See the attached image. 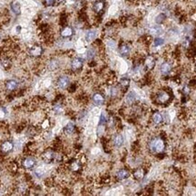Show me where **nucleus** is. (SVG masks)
Returning <instances> with one entry per match:
<instances>
[{
    "mask_svg": "<svg viewBox=\"0 0 196 196\" xmlns=\"http://www.w3.org/2000/svg\"><path fill=\"white\" fill-rule=\"evenodd\" d=\"M149 147L154 153H161L164 149V142H163V139L156 138L153 139L150 142Z\"/></svg>",
    "mask_w": 196,
    "mask_h": 196,
    "instance_id": "1",
    "label": "nucleus"
},
{
    "mask_svg": "<svg viewBox=\"0 0 196 196\" xmlns=\"http://www.w3.org/2000/svg\"><path fill=\"white\" fill-rule=\"evenodd\" d=\"M70 85V79L68 76L66 75H62L60 77H58L57 81H56V86L58 89L60 90H65L69 87Z\"/></svg>",
    "mask_w": 196,
    "mask_h": 196,
    "instance_id": "2",
    "label": "nucleus"
},
{
    "mask_svg": "<svg viewBox=\"0 0 196 196\" xmlns=\"http://www.w3.org/2000/svg\"><path fill=\"white\" fill-rule=\"evenodd\" d=\"M22 165L25 170H32L37 165V159L32 156H27L22 161Z\"/></svg>",
    "mask_w": 196,
    "mask_h": 196,
    "instance_id": "3",
    "label": "nucleus"
},
{
    "mask_svg": "<svg viewBox=\"0 0 196 196\" xmlns=\"http://www.w3.org/2000/svg\"><path fill=\"white\" fill-rule=\"evenodd\" d=\"M43 52H44V49L43 47L39 45H35L33 46H31L28 50V53L30 54V56L32 57H40L42 54H43Z\"/></svg>",
    "mask_w": 196,
    "mask_h": 196,
    "instance_id": "4",
    "label": "nucleus"
},
{
    "mask_svg": "<svg viewBox=\"0 0 196 196\" xmlns=\"http://www.w3.org/2000/svg\"><path fill=\"white\" fill-rule=\"evenodd\" d=\"M13 149H14V143L10 140L4 141L0 146V150L3 154H9L10 152H12Z\"/></svg>",
    "mask_w": 196,
    "mask_h": 196,
    "instance_id": "5",
    "label": "nucleus"
},
{
    "mask_svg": "<svg viewBox=\"0 0 196 196\" xmlns=\"http://www.w3.org/2000/svg\"><path fill=\"white\" fill-rule=\"evenodd\" d=\"M83 66H84V60L82 58L75 57L71 61V68L73 70H81Z\"/></svg>",
    "mask_w": 196,
    "mask_h": 196,
    "instance_id": "6",
    "label": "nucleus"
},
{
    "mask_svg": "<svg viewBox=\"0 0 196 196\" xmlns=\"http://www.w3.org/2000/svg\"><path fill=\"white\" fill-rule=\"evenodd\" d=\"M105 0H96L93 4V10L96 14H100L105 10Z\"/></svg>",
    "mask_w": 196,
    "mask_h": 196,
    "instance_id": "7",
    "label": "nucleus"
},
{
    "mask_svg": "<svg viewBox=\"0 0 196 196\" xmlns=\"http://www.w3.org/2000/svg\"><path fill=\"white\" fill-rule=\"evenodd\" d=\"M92 100H93V102L96 104V105L102 106V105H104V103H105V97H104V95L102 93L96 92L94 93L93 96H92Z\"/></svg>",
    "mask_w": 196,
    "mask_h": 196,
    "instance_id": "8",
    "label": "nucleus"
},
{
    "mask_svg": "<svg viewBox=\"0 0 196 196\" xmlns=\"http://www.w3.org/2000/svg\"><path fill=\"white\" fill-rule=\"evenodd\" d=\"M42 156H43V159L45 161L47 162V163L56 161V157H57V156L56 155V153L53 152L52 150H47V151L44 152V154H43Z\"/></svg>",
    "mask_w": 196,
    "mask_h": 196,
    "instance_id": "9",
    "label": "nucleus"
},
{
    "mask_svg": "<svg viewBox=\"0 0 196 196\" xmlns=\"http://www.w3.org/2000/svg\"><path fill=\"white\" fill-rule=\"evenodd\" d=\"M18 81H16V80H8V81H6V90L8 91V92H15L17 88H18Z\"/></svg>",
    "mask_w": 196,
    "mask_h": 196,
    "instance_id": "10",
    "label": "nucleus"
},
{
    "mask_svg": "<svg viewBox=\"0 0 196 196\" xmlns=\"http://www.w3.org/2000/svg\"><path fill=\"white\" fill-rule=\"evenodd\" d=\"M113 144L115 147L119 148V147H122L124 144V138H123V136L122 134H116L114 138H113Z\"/></svg>",
    "mask_w": 196,
    "mask_h": 196,
    "instance_id": "11",
    "label": "nucleus"
},
{
    "mask_svg": "<svg viewBox=\"0 0 196 196\" xmlns=\"http://www.w3.org/2000/svg\"><path fill=\"white\" fill-rule=\"evenodd\" d=\"M74 34V31L73 27L71 26H65L64 28H62L61 32H60V35L63 38H70L72 37Z\"/></svg>",
    "mask_w": 196,
    "mask_h": 196,
    "instance_id": "12",
    "label": "nucleus"
},
{
    "mask_svg": "<svg viewBox=\"0 0 196 196\" xmlns=\"http://www.w3.org/2000/svg\"><path fill=\"white\" fill-rule=\"evenodd\" d=\"M10 8H11V11L16 15H21V5L19 2L17 1H12L10 3Z\"/></svg>",
    "mask_w": 196,
    "mask_h": 196,
    "instance_id": "13",
    "label": "nucleus"
},
{
    "mask_svg": "<svg viewBox=\"0 0 196 196\" xmlns=\"http://www.w3.org/2000/svg\"><path fill=\"white\" fill-rule=\"evenodd\" d=\"M172 70V65L170 62H164L160 66V71L163 75H168Z\"/></svg>",
    "mask_w": 196,
    "mask_h": 196,
    "instance_id": "14",
    "label": "nucleus"
},
{
    "mask_svg": "<svg viewBox=\"0 0 196 196\" xmlns=\"http://www.w3.org/2000/svg\"><path fill=\"white\" fill-rule=\"evenodd\" d=\"M170 100V95L165 92H161L157 96V101L160 104L167 103Z\"/></svg>",
    "mask_w": 196,
    "mask_h": 196,
    "instance_id": "15",
    "label": "nucleus"
},
{
    "mask_svg": "<svg viewBox=\"0 0 196 196\" xmlns=\"http://www.w3.org/2000/svg\"><path fill=\"white\" fill-rule=\"evenodd\" d=\"M119 53L122 57H127L131 53V48L127 44H122L119 47Z\"/></svg>",
    "mask_w": 196,
    "mask_h": 196,
    "instance_id": "16",
    "label": "nucleus"
},
{
    "mask_svg": "<svg viewBox=\"0 0 196 196\" xmlns=\"http://www.w3.org/2000/svg\"><path fill=\"white\" fill-rule=\"evenodd\" d=\"M115 176L118 180H125L127 179L129 176H130V172L126 169H120L118 170L116 173H115Z\"/></svg>",
    "mask_w": 196,
    "mask_h": 196,
    "instance_id": "17",
    "label": "nucleus"
},
{
    "mask_svg": "<svg viewBox=\"0 0 196 196\" xmlns=\"http://www.w3.org/2000/svg\"><path fill=\"white\" fill-rule=\"evenodd\" d=\"M74 131H75V126H74V124L73 122L67 123L65 125V127H64V132H65V135H68V136L73 135L74 133Z\"/></svg>",
    "mask_w": 196,
    "mask_h": 196,
    "instance_id": "18",
    "label": "nucleus"
},
{
    "mask_svg": "<svg viewBox=\"0 0 196 196\" xmlns=\"http://www.w3.org/2000/svg\"><path fill=\"white\" fill-rule=\"evenodd\" d=\"M163 33V29L161 25H154L151 27L150 29V34L154 36H160Z\"/></svg>",
    "mask_w": 196,
    "mask_h": 196,
    "instance_id": "19",
    "label": "nucleus"
},
{
    "mask_svg": "<svg viewBox=\"0 0 196 196\" xmlns=\"http://www.w3.org/2000/svg\"><path fill=\"white\" fill-rule=\"evenodd\" d=\"M96 35H97V33H96V30H89V31H87L86 35H85L86 41L88 42V43L93 42L96 38Z\"/></svg>",
    "mask_w": 196,
    "mask_h": 196,
    "instance_id": "20",
    "label": "nucleus"
},
{
    "mask_svg": "<svg viewBox=\"0 0 196 196\" xmlns=\"http://www.w3.org/2000/svg\"><path fill=\"white\" fill-rule=\"evenodd\" d=\"M136 98H137V96H136L135 92H130L127 93V95L125 97V102L128 105H132V104L135 103Z\"/></svg>",
    "mask_w": 196,
    "mask_h": 196,
    "instance_id": "21",
    "label": "nucleus"
},
{
    "mask_svg": "<svg viewBox=\"0 0 196 196\" xmlns=\"http://www.w3.org/2000/svg\"><path fill=\"white\" fill-rule=\"evenodd\" d=\"M153 121L154 124L156 125H160L163 122V116L159 112H155L154 115H153V117H152Z\"/></svg>",
    "mask_w": 196,
    "mask_h": 196,
    "instance_id": "22",
    "label": "nucleus"
},
{
    "mask_svg": "<svg viewBox=\"0 0 196 196\" xmlns=\"http://www.w3.org/2000/svg\"><path fill=\"white\" fill-rule=\"evenodd\" d=\"M82 165H81V163L77 160H74L71 164H70V169L74 171V172H77L81 169Z\"/></svg>",
    "mask_w": 196,
    "mask_h": 196,
    "instance_id": "23",
    "label": "nucleus"
},
{
    "mask_svg": "<svg viewBox=\"0 0 196 196\" xmlns=\"http://www.w3.org/2000/svg\"><path fill=\"white\" fill-rule=\"evenodd\" d=\"M154 64H155V61H154V58L153 56H148L145 60V66H146L148 69H153L154 67Z\"/></svg>",
    "mask_w": 196,
    "mask_h": 196,
    "instance_id": "24",
    "label": "nucleus"
},
{
    "mask_svg": "<svg viewBox=\"0 0 196 196\" xmlns=\"http://www.w3.org/2000/svg\"><path fill=\"white\" fill-rule=\"evenodd\" d=\"M53 111L56 113V114H62L64 113V107L61 103H56L53 106Z\"/></svg>",
    "mask_w": 196,
    "mask_h": 196,
    "instance_id": "25",
    "label": "nucleus"
},
{
    "mask_svg": "<svg viewBox=\"0 0 196 196\" xmlns=\"http://www.w3.org/2000/svg\"><path fill=\"white\" fill-rule=\"evenodd\" d=\"M166 18H167V16L164 13H160L159 15H157L155 17V23L157 24H161L166 20Z\"/></svg>",
    "mask_w": 196,
    "mask_h": 196,
    "instance_id": "26",
    "label": "nucleus"
},
{
    "mask_svg": "<svg viewBox=\"0 0 196 196\" xmlns=\"http://www.w3.org/2000/svg\"><path fill=\"white\" fill-rule=\"evenodd\" d=\"M58 67H59V62H58V61H57V60H51V61L49 62V64H48L49 70H54L57 69Z\"/></svg>",
    "mask_w": 196,
    "mask_h": 196,
    "instance_id": "27",
    "label": "nucleus"
},
{
    "mask_svg": "<svg viewBox=\"0 0 196 196\" xmlns=\"http://www.w3.org/2000/svg\"><path fill=\"white\" fill-rule=\"evenodd\" d=\"M154 47H160L163 46L164 45V39L162 37H156L154 39Z\"/></svg>",
    "mask_w": 196,
    "mask_h": 196,
    "instance_id": "28",
    "label": "nucleus"
},
{
    "mask_svg": "<svg viewBox=\"0 0 196 196\" xmlns=\"http://www.w3.org/2000/svg\"><path fill=\"white\" fill-rule=\"evenodd\" d=\"M118 93H119V90H118L117 87H114V86L110 87V89H109V96L111 98H116Z\"/></svg>",
    "mask_w": 196,
    "mask_h": 196,
    "instance_id": "29",
    "label": "nucleus"
},
{
    "mask_svg": "<svg viewBox=\"0 0 196 196\" xmlns=\"http://www.w3.org/2000/svg\"><path fill=\"white\" fill-rule=\"evenodd\" d=\"M34 173H35V175L37 176V178H42V177L45 175L46 171H45V169H44V168H42V167H38V168H37V169H35Z\"/></svg>",
    "mask_w": 196,
    "mask_h": 196,
    "instance_id": "30",
    "label": "nucleus"
},
{
    "mask_svg": "<svg viewBox=\"0 0 196 196\" xmlns=\"http://www.w3.org/2000/svg\"><path fill=\"white\" fill-rule=\"evenodd\" d=\"M134 176L136 179L141 180L145 176V171L143 169H137V170H135V172L134 173Z\"/></svg>",
    "mask_w": 196,
    "mask_h": 196,
    "instance_id": "31",
    "label": "nucleus"
},
{
    "mask_svg": "<svg viewBox=\"0 0 196 196\" xmlns=\"http://www.w3.org/2000/svg\"><path fill=\"white\" fill-rule=\"evenodd\" d=\"M95 56H96V50L93 49V48H90V49L87 51L86 57H87L88 60H92V59H94Z\"/></svg>",
    "mask_w": 196,
    "mask_h": 196,
    "instance_id": "32",
    "label": "nucleus"
},
{
    "mask_svg": "<svg viewBox=\"0 0 196 196\" xmlns=\"http://www.w3.org/2000/svg\"><path fill=\"white\" fill-rule=\"evenodd\" d=\"M120 85L122 88H127L130 85V80L128 78H122L120 81Z\"/></svg>",
    "mask_w": 196,
    "mask_h": 196,
    "instance_id": "33",
    "label": "nucleus"
},
{
    "mask_svg": "<svg viewBox=\"0 0 196 196\" xmlns=\"http://www.w3.org/2000/svg\"><path fill=\"white\" fill-rule=\"evenodd\" d=\"M56 3V0H44V4L47 6H53Z\"/></svg>",
    "mask_w": 196,
    "mask_h": 196,
    "instance_id": "34",
    "label": "nucleus"
},
{
    "mask_svg": "<svg viewBox=\"0 0 196 196\" xmlns=\"http://www.w3.org/2000/svg\"><path fill=\"white\" fill-rule=\"evenodd\" d=\"M64 0H56V2H58V3H62Z\"/></svg>",
    "mask_w": 196,
    "mask_h": 196,
    "instance_id": "35",
    "label": "nucleus"
},
{
    "mask_svg": "<svg viewBox=\"0 0 196 196\" xmlns=\"http://www.w3.org/2000/svg\"><path fill=\"white\" fill-rule=\"evenodd\" d=\"M72 1H73V2H77L78 0H72Z\"/></svg>",
    "mask_w": 196,
    "mask_h": 196,
    "instance_id": "36",
    "label": "nucleus"
}]
</instances>
